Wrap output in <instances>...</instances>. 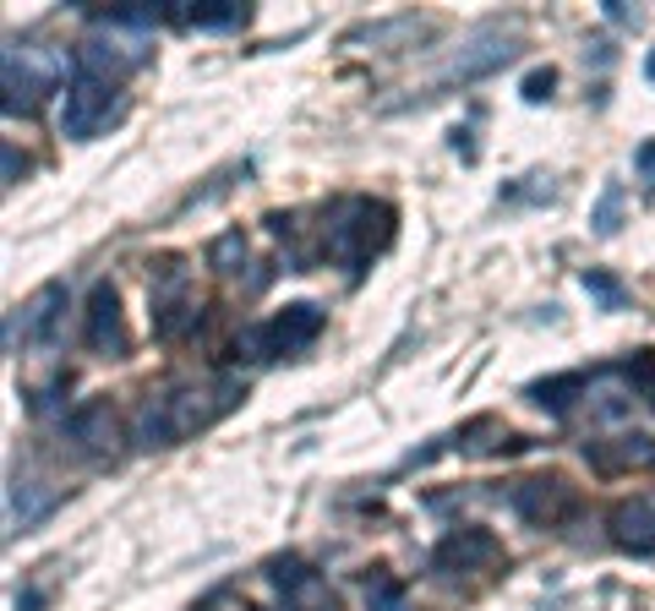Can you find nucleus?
Returning <instances> with one entry per match:
<instances>
[{"mask_svg": "<svg viewBox=\"0 0 655 611\" xmlns=\"http://www.w3.org/2000/svg\"><path fill=\"white\" fill-rule=\"evenodd\" d=\"M246 263V235L241 230H230V235H219L213 246H208V268L213 274H235Z\"/></svg>", "mask_w": 655, "mask_h": 611, "instance_id": "obj_22", "label": "nucleus"}, {"mask_svg": "<svg viewBox=\"0 0 655 611\" xmlns=\"http://www.w3.org/2000/svg\"><path fill=\"white\" fill-rule=\"evenodd\" d=\"M585 404H590V421H601V426H623V421L634 415V382L623 377V366L596 371Z\"/></svg>", "mask_w": 655, "mask_h": 611, "instance_id": "obj_13", "label": "nucleus"}, {"mask_svg": "<svg viewBox=\"0 0 655 611\" xmlns=\"http://www.w3.org/2000/svg\"><path fill=\"white\" fill-rule=\"evenodd\" d=\"M159 16H164L159 5H137V0H132V5H104V11H99L104 27H126V33H154Z\"/></svg>", "mask_w": 655, "mask_h": 611, "instance_id": "obj_20", "label": "nucleus"}, {"mask_svg": "<svg viewBox=\"0 0 655 611\" xmlns=\"http://www.w3.org/2000/svg\"><path fill=\"white\" fill-rule=\"evenodd\" d=\"M366 611H410V596L393 579H371L366 585Z\"/></svg>", "mask_w": 655, "mask_h": 611, "instance_id": "obj_25", "label": "nucleus"}, {"mask_svg": "<svg viewBox=\"0 0 655 611\" xmlns=\"http://www.w3.org/2000/svg\"><path fill=\"white\" fill-rule=\"evenodd\" d=\"M60 333H66V285L49 279L27 296V306H16L5 316V355H16V338H22V349L49 355V349H60Z\"/></svg>", "mask_w": 655, "mask_h": 611, "instance_id": "obj_3", "label": "nucleus"}, {"mask_svg": "<svg viewBox=\"0 0 655 611\" xmlns=\"http://www.w3.org/2000/svg\"><path fill=\"white\" fill-rule=\"evenodd\" d=\"M607 16H612V22H640V16H634L623 0H607Z\"/></svg>", "mask_w": 655, "mask_h": 611, "instance_id": "obj_32", "label": "nucleus"}, {"mask_svg": "<svg viewBox=\"0 0 655 611\" xmlns=\"http://www.w3.org/2000/svg\"><path fill=\"white\" fill-rule=\"evenodd\" d=\"M393 241V208L388 202H371V197H344L333 213H328V257L344 263V268H360L371 263L382 246Z\"/></svg>", "mask_w": 655, "mask_h": 611, "instance_id": "obj_1", "label": "nucleus"}, {"mask_svg": "<svg viewBox=\"0 0 655 611\" xmlns=\"http://www.w3.org/2000/svg\"><path fill=\"white\" fill-rule=\"evenodd\" d=\"M508 502H513V513H519L524 524L557 530V524L579 508V491H574L563 475H535V480H519V486L508 491Z\"/></svg>", "mask_w": 655, "mask_h": 611, "instance_id": "obj_5", "label": "nucleus"}, {"mask_svg": "<svg viewBox=\"0 0 655 611\" xmlns=\"http://www.w3.org/2000/svg\"><path fill=\"white\" fill-rule=\"evenodd\" d=\"M552 88H557V71H552V66H535V71L519 82L524 104H546V99H552Z\"/></svg>", "mask_w": 655, "mask_h": 611, "instance_id": "obj_26", "label": "nucleus"}, {"mask_svg": "<svg viewBox=\"0 0 655 611\" xmlns=\"http://www.w3.org/2000/svg\"><path fill=\"white\" fill-rule=\"evenodd\" d=\"M645 77H651V82H655V49H651V55H645Z\"/></svg>", "mask_w": 655, "mask_h": 611, "instance_id": "obj_33", "label": "nucleus"}, {"mask_svg": "<svg viewBox=\"0 0 655 611\" xmlns=\"http://www.w3.org/2000/svg\"><path fill=\"white\" fill-rule=\"evenodd\" d=\"M585 393H590V377H585V371H563V377L530 382V399H535L546 415H568V410H574Z\"/></svg>", "mask_w": 655, "mask_h": 611, "instance_id": "obj_18", "label": "nucleus"}, {"mask_svg": "<svg viewBox=\"0 0 655 611\" xmlns=\"http://www.w3.org/2000/svg\"><path fill=\"white\" fill-rule=\"evenodd\" d=\"M519 55V33H502V27H476L465 44H459V55L448 60V77H459V82H476V77H491V71H502L508 60Z\"/></svg>", "mask_w": 655, "mask_h": 611, "instance_id": "obj_6", "label": "nucleus"}, {"mask_svg": "<svg viewBox=\"0 0 655 611\" xmlns=\"http://www.w3.org/2000/svg\"><path fill=\"white\" fill-rule=\"evenodd\" d=\"M82 338H88V349H93V355H104V360H121V355L132 349L115 285H93V296H88V322H82Z\"/></svg>", "mask_w": 655, "mask_h": 611, "instance_id": "obj_7", "label": "nucleus"}, {"mask_svg": "<svg viewBox=\"0 0 655 611\" xmlns=\"http://www.w3.org/2000/svg\"><path fill=\"white\" fill-rule=\"evenodd\" d=\"M252 11L241 5V0H208V5H175L169 11V22H180V27H202V33H224V27H241Z\"/></svg>", "mask_w": 655, "mask_h": 611, "instance_id": "obj_17", "label": "nucleus"}, {"mask_svg": "<svg viewBox=\"0 0 655 611\" xmlns=\"http://www.w3.org/2000/svg\"><path fill=\"white\" fill-rule=\"evenodd\" d=\"M66 388H71V377H66V371H55V377H49V382H44L33 399H27V410H33V415H49V410L66 399Z\"/></svg>", "mask_w": 655, "mask_h": 611, "instance_id": "obj_27", "label": "nucleus"}, {"mask_svg": "<svg viewBox=\"0 0 655 611\" xmlns=\"http://www.w3.org/2000/svg\"><path fill=\"white\" fill-rule=\"evenodd\" d=\"M634 175H640V180H645V186L655 191V137H651V143H640V148H634Z\"/></svg>", "mask_w": 655, "mask_h": 611, "instance_id": "obj_28", "label": "nucleus"}, {"mask_svg": "<svg viewBox=\"0 0 655 611\" xmlns=\"http://www.w3.org/2000/svg\"><path fill=\"white\" fill-rule=\"evenodd\" d=\"M323 333V306L312 301H296L285 306L274 322H263V338H268V355H296V349H307L312 338Z\"/></svg>", "mask_w": 655, "mask_h": 611, "instance_id": "obj_11", "label": "nucleus"}, {"mask_svg": "<svg viewBox=\"0 0 655 611\" xmlns=\"http://www.w3.org/2000/svg\"><path fill=\"white\" fill-rule=\"evenodd\" d=\"M497 557H502V546L491 541L487 530H454V535L437 541L432 568H437V574H476V568L497 563Z\"/></svg>", "mask_w": 655, "mask_h": 611, "instance_id": "obj_10", "label": "nucleus"}, {"mask_svg": "<svg viewBox=\"0 0 655 611\" xmlns=\"http://www.w3.org/2000/svg\"><path fill=\"white\" fill-rule=\"evenodd\" d=\"M55 502H60V491H55V486H38V480H22V475H16V480L5 486V530H11V535H22V530L44 524Z\"/></svg>", "mask_w": 655, "mask_h": 611, "instance_id": "obj_15", "label": "nucleus"}, {"mask_svg": "<svg viewBox=\"0 0 655 611\" xmlns=\"http://www.w3.org/2000/svg\"><path fill=\"white\" fill-rule=\"evenodd\" d=\"M618 224H623V186H618V180H607V186H601V197H596V208H590V230L607 241V235H618Z\"/></svg>", "mask_w": 655, "mask_h": 611, "instance_id": "obj_21", "label": "nucleus"}, {"mask_svg": "<svg viewBox=\"0 0 655 611\" xmlns=\"http://www.w3.org/2000/svg\"><path fill=\"white\" fill-rule=\"evenodd\" d=\"M579 285H585V296H596L607 311H623V306H629V290H623L612 274H601V268H585V279H579Z\"/></svg>", "mask_w": 655, "mask_h": 611, "instance_id": "obj_23", "label": "nucleus"}, {"mask_svg": "<svg viewBox=\"0 0 655 611\" xmlns=\"http://www.w3.org/2000/svg\"><path fill=\"white\" fill-rule=\"evenodd\" d=\"M11 611H44V590H16V601H11Z\"/></svg>", "mask_w": 655, "mask_h": 611, "instance_id": "obj_30", "label": "nucleus"}, {"mask_svg": "<svg viewBox=\"0 0 655 611\" xmlns=\"http://www.w3.org/2000/svg\"><path fill=\"white\" fill-rule=\"evenodd\" d=\"M585 458H590V469H601V475H618V469H655V437L629 432V437H618V443H585Z\"/></svg>", "mask_w": 655, "mask_h": 611, "instance_id": "obj_16", "label": "nucleus"}, {"mask_svg": "<svg viewBox=\"0 0 655 611\" xmlns=\"http://www.w3.org/2000/svg\"><path fill=\"white\" fill-rule=\"evenodd\" d=\"M66 437H71L82 454H115V443H121L115 404H110V399H82V404L66 415Z\"/></svg>", "mask_w": 655, "mask_h": 611, "instance_id": "obj_8", "label": "nucleus"}, {"mask_svg": "<svg viewBox=\"0 0 655 611\" xmlns=\"http://www.w3.org/2000/svg\"><path fill=\"white\" fill-rule=\"evenodd\" d=\"M268 579H274V590L290 601V611H338V601L328 596V585L301 563V557H279V563H268Z\"/></svg>", "mask_w": 655, "mask_h": 611, "instance_id": "obj_9", "label": "nucleus"}, {"mask_svg": "<svg viewBox=\"0 0 655 611\" xmlns=\"http://www.w3.org/2000/svg\"><path fill=\"white\" fill-rule=\"evenodd\" d=\"M5 115H33L38 99L66 82V49H44V44H11L5 49Z\"/></svg>", "mask_w": 655, "mask_h": 611, "instance_id": "obj_2", "label": "nucleus"}, {"mask_svg": "<svg viewBox=\"0 0 655 611\" xmlns=\"http://www.w3.org/2000/svg\"><path fill=\"white\" fill-rule=\"evenodd\" d=\"M71 66H77V77H99V82H115L121 71H132L137 66V49H126V44H115L110 33H88L77 49H71Z\"/></svg>", "mask_w": 655, "mask_h": 611, "instance_id": "obj_12", "label": "nucleus"}, {"mask_svg": "<svg viewBox=\"0 0 655 611\" xmlns=\"http://www.w3.org/2000/svg\"><path fill=\"white\" fill-rule=\"evenodd\" d=\"M623 377L634 382V393H640V399L655 410V349H640V355L623 366Z\"/></svg>", "mask_w": 655, "mask_h": 611, "instance_id": "obj_24", "label": "nucleus"}, {"mask_svg": "<svg viewBox=\"0 0 655 611\" xmlns=\"http://www.w3.org/2000/svg\"><path fill=\"white\" fill-rule=\"evenodd\" d=\"M121 110H126V99H121L115 82L71 77V82H66V104H60V132H66L71 143H88V137H99L110 121H121Z\"/></svg>", "mask_w": 655, "mask_h": 611, "instance_id": "obj_4", "label": "nucleus"}, {"mask_svg": "<svg viewBox=\"0 0 655 611\" xmlns=\"http://www.w3.org/2000/svg\"><path fill=\"white\" fill-rule=\"evenodd\" d=\"M612 541L634 557H651L655 552V491L645 497H629L612 508Z\"/></svg>", "mask_w": 655, "mask_h": 611, "instance_id": "obj_14", "label": "nucleus"}, {"mask_svg": "<svg viewBox=\"0 0 655 611\" xmlns=\"http://www.w3.org/2000/svg\"><path fill=\"white\" fill-rule=\"evenodd\" d=\"M454 153H459L465 164H476V143H470V126H459V132H454Z\"/></svg>", "mask_w": 655, "mask_h": 611, "instance_id": "obj_31", "label": "nucleus"}, {"mask_svg": "<svg viewBox=\"0 0 655 611\" xmlns=\"http://www.w3.org/2000/svg\"><path fill=\"white\" fill-rule=\"evenodd\" d=\"M132 443H137V448H169V443H180L164 393L159 399H143V410H137V421H132Z\"/></svg>", "mask_w": 655, "mask_h": 611, "instance_id": "obj_19", "label": "nucleus"}, {"mask_svg": "<svg viewBox=\"0 0 655 611\" xmlns=\"http://www.w3.org/2000/svg\"><path fill=\"white\" fill-rule=\"evenodd\" d=\"M22 175H27V158L16 148H5V186H22Z\"/></svg>", "mask_w": 655, "mask_h": 611, "instance_id": "obj_29", "label": "nucleus"}]
</instances>
